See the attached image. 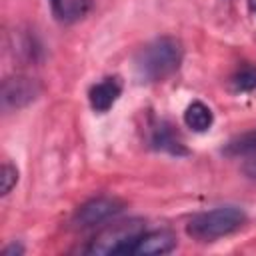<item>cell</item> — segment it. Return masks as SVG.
Masks as SVG:
<instances>
[{"mask_svg":"<svg viewBox=\"0 0 256 256\" xmlns=\"http://www.w3.org/2000/svg\"><path fill=\"white\" fill-rule=\"evenodd\" d=\"M124 202L116 196H96L90 198L88 202H84L72 216V224L76 228H94L100 226L112 218H116L122 210H124Z\"/></svg>","mask_w":256,"mask_h":256,"instance_id":"cell-4","label":"cell"},{"mask_svg":"<svg viewBox=\"0 0 256 256\" xmlns=\"http://www.w3.org/2000/svg\"><path fill=\"white\" fill-rule=\"evenodd\" d=\"M242 172H244L248 178L256 180V158H250V160H246V162H244V166H242Z\"/></svg>","mask_w":256,"mask_h":256,"instance_id":"cell-14","label":"cell"},{"mask_svg":"<svg viewBox=\"0 0 256 256\" xmlns=\"http://www.w3.org/2000/svg\"><path fill=\"white\" fill-rule=\"evenodd\" d=\"M58 2H60V0H50V4H52V10L58 6Z\"/></svg>","mask_w":256,"mask_h":256,"instance_id":"cell-16","label":"cell"},{"mask_svg":"<svg viewBox=\"0 0 256 256\" xmlns=\"http://www.w3.org/2000/svg\"><path fill=\"white\" fill-rule=\"evenodd\" d=\"M176 248V236L170 230H152L144 232L138 242L134 244V256H154V254H168Z\"/></svg>","mask_w":256,"mask_h":256,"instance_id":"cell-8","label":"cell"},{"mask_svg":"<svg viewBox=\"0 0 256 256\" xmlns=\"http://www.w3.org/2000/svg\"><path fill=\"white\" fill-rule=\"evenodd\" d=\"M212 122H214L212 110L204 102H200V100H194L184 110V124L190 130H194V132H206V130H210Z\"/></svg>","mask_w":256,"mask_h":256,"instance_id":"cell-9","label":"cell"},{"mask_svg":"<svg viewBox=\"0 0 256 256\" xmlns=\"http://www.w3.org/2000/svg\"><path fill=\"white\" fill-rule=\"evenodd\" d=\"M2 254L4 256H22L24 254V246L20 242H12L6 248H2Z\"/></svg>","mask_w":256,"mask_h":256,"instance_id":"cell-13","label":"cell"},{"mask_svg":"<svg viewBox=\"0 0 256 256\" xmlns=\"http://www.w3.org/2000/svg\"><path fill=\"white\" fill-rule=\"evenodd\" d=\"M42 94V84L36 78L14 74L6 76L2 80V90H0V100H2V110H20L32 104L38 96Z\"/></svg>","mask_w":256,"mask_h":256,"instance_id":"cell-5","label":"cell"},{"mask_svg":"<svg viewBox=\"0 0 256 256\" xmlns=\"http://www.w3.org/2000/svg\"><path fill=\"white\" fill-rule=\"evenodd\" d=\"M248 4H250V10L256 12V0H248Z\"/></svg>","mask_w":256,"mask_h":256,"instance_id":"cell-15","label":"cell"},{"mask_svg":"<svg viewBox=\"0 0 256 256\" xmlns=\"http://www.w3.org/2000/svg\"><path fill=\"white\" fill-rule=\"evenodd\" d=\"M144 232H146V224L140 218L112 222L94 236L86 252L88 254H130L134 244Z\"/></svg>","mask_w":256,"mask_h":256,"instance_id":"cell-3","label":"cell"},{"mask_svg":"<svg viewBox=\"0 0 256 256\" xmlns=\"http://www.w3.org/2000/svg\"><path fill=\"white\" fill-rule=\"evenodd\" d=\"M148 142L154 150L160 152H168L172 156H188V148L184 144V140L180 138V134L176 132V128L166 122V120H158L150 126V136Z\"/></svg>","mask_w":256,"mask_h":256,"instance_id":"cell-6","label":"cell"},{"mask_svg":"<svg viewBox=\"0 0 256 256\" xmlns=\"http://www.w3.org/2000/svg\"><path fill=\"white\" fill-rule=\"evenodd\" d=\"M120 94H122V82H120V78L118 76H106L100 82H96V84L90 86V90H88V102H90V106H92L94 112L104 114V112H108L116 104V100L120 98Z\"/></svg>","mask_w":256,"mask_h":256,"instance_id":"cell-7","label":"cell"},{"mask_svg":"<svg viewBox=\"0 0 256 256\" xmlns=\"http://www.w3.org/2000/svg\"><path fill=\"white\" fill-rule=\"evenodd\" d=\"M246 224V212L238 206H218L194 214L186 224V234L198 242H214L240 230Z\"/></svg>","mask_w":256,"mask_h":256,"instance_id":"cell-2","label":"cell"},{"mask_svg":"<svg viewBox=\"0 0 256 256\" xmlns=\"http://www.w3.org/2000/svg\"><path fill=\"white\" fill-rule=\"evenodd\" d=\"M184 48L174 36H158L146 42L134 56V72L140 82H158L174 74L182 64Z\"/></svg>","mask_w":256,"mask_h":256,"instance_id":"cell-1","label":"cell"},{"mask_svg":"<svg viewBox=\"0 0 256 256\" xmlns=\"http://www.w3.org/2000/svg\"><path fill=\"white\" fill-rule=\"evenodd\" d=\"M222 152L226 156H244V154L256 152V130H250V132H244V134L232 138L222 148Z\"/></svg>","mask_w":256,"mask_h":256,"instance_id":"cell-10","label":"cell"},{"mask_svg":"<svg viewBox=\"0 0 256 256\" xmlns=\"http://www.w3.org/2000/svg\"><path fill=\"white\" fill-rule=\"evenodd\" d=\"M232 86L240 92H248V90H254L256 88V68L252 66H246L242 70H238L232 78Z\"/></svg>","mask_w":256,"mask_h":256,"instance_id":"cell-11","label":"cell"},{"mask_svg":"<svg viewBox=\"0 0 256 256\" xmlns=\"http://www.w3.org/2000/svg\"><path fill=\"white\" fill-rule=\"evenodd\" d=\"M16 182H18V168L10 162H4L2 172H0V194L2 196L10 194V190L16 186Z\"/></svg>","mask_w":256,"mask_h":256,"instance_id":"cell-12","label":"cell"}]
</instances>
